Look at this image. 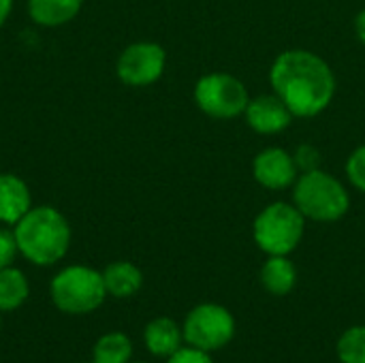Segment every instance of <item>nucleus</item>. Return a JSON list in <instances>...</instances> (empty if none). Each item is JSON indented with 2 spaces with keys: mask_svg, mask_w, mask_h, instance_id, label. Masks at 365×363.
Masks as SVG:
<instances>
[{
  "mask_svg": "<svg viewBox=\"0 0 365 363\" xmlns=\"http://www.w3.org/2000/svg\"><path fill=\"white\" fill-rule=\"evenodd\" d=\"M269 83L284 105L297 118L323 113L336 94V75L331 66L314 51H282L269 71Z\"/></svg>",
  "mask_w": 365,
  "mask_h": 363,
  "instance_id": "obj_1",
  "label": "nucleus"
},
{
  "mask_svg": "<svg viewBox=\"0 0 365 363\" xmlns=\"http://www.w3.org/2000/svg\"><path fill=\"white\" fill-rule=\"evenodd\" d=\"M19 257L36 267L60 263L73 240L68 218L53 205H32L30 212L13 227Z\"/></svg>",
  "mask_w": 365,
  "mask_h": 363,
  "instance_id": "obj_2",
  "label": "nucleus"
},
{
  "mask_svg": "<svg viewBox=\"0 0 365 363\" xmlns=\"http://www.w3.org/2000/svg\"><path fill=\"white\" fill-rule=\"evenodd\" d=\"M293 203L310 220L336 223L349 212L351 197L340 180L317 169L299 173L293 184Z\"/></svg>",
  "mask_w": 365,
  "mask_h": 363,
  "instance_id": "obj_3",
  "label": "nucleus"
},
{
  "mask_svg": "<svg viewBox=\"0 0 365 363\" xmlns=\"http://www.w3.org/2000/svg\"><path fill=\"white\" fill-rule=\"evenodd\" d=\"M49 295L53 306L64 315H90L107 297L103 272L90 265H66L51 278Z\"/></svg>",
  "mask_w": 365,
  "mask_h": 363,
  "instance_id": "obj_4",
  "label": "nucleus"
},
{
  "mask_svg": "<svg viewBox=\"0 0 365 363\" xmlns=\"http://www.w3.org/2000/svg\"><path fill=\"white\" fill-rule=\"evenodd\" d=\"M306 229V216L295 208V203L276 201L263 208L252 225V235L257 246L265 255L289 257L302 242Z\"/></svg>",
  "mask_w": 365,
  "mask_h": 363,
  "instance_id": "obj_5",
  "label": "nucleus"
},
{
  "mask_svg": "<svg viewBox=\"0 0 365 363\" xmlns=\"http://www.w3.org/2000/svg\"><path fill=\"white\" fill-rule=\"evenodd\" d=\"M197 107L216 120L237 118L246 111L250 96L246 86L229 73H207L195 86Z\"/></svg>",
  "mask_w": 365,
  "mask_h": 363,
  "instance_id": "obj_6",
  "label": "nucleus"
},
{
  "mask_svg": "<svg viewBox=\"0 0 365 363\" xmlns=\"http://www.w3.org/2000/svg\"><path fill=\"white\" fill-rule=\"evenodd\" d=\"M182 334L188 347L201 349L205 353L225 349L235 336V319L220 304H199L195 306L182 325Z\"/></svg>",
  "mask_w": 365,
  "mask_h": 363,
  "instance_id": "obj_7",
  "label": "nucleus"
},
{
  "mask_svg": "<svg viewBox=\"0 0 365 363\" xmlns=\"http://www.w3.org/2000/svg\"><path fill=\"white\" fill-rule=\"evenodd\" d=\"M167 66V51L152 41H137L122 49L115 60V75L124 86L148 88L156 83Z\"/></svg>",
  "mask_w": 365,
  "mask_h": 363,
  "instance_id": "obj_8",
  "label": "nucleus"
},
{
  "mask_svg": "<svg viewBox=\"0 0 365 363\" xmlns=\"http://www.w3.org/2000/svg\"><path fill=\"white\" fill-rule=\"evenodd\" d=\"M297 165L293 160V154H289L282 148H267L259 152L252 160V175L255 180L269 188V190H282L295 184L297 180Z\"/></svg>",
  "mask_w": 365,
  "mask_h": 363,
  "instance_id": "obj_9",
  "label": "nucleus"
},
{
  "mask_svg": "<svg viewBox=\"0 0 365 363\" xmlns=\"http://www.w3.org/2000/svg\"><path fill=\"white\" fill-rule=\"evenodd\" d=\"M244 116H246L248 126L259 135L282 133L284 128H289V124L295 118L278 94H265V96L250 98Z\"/></svg>",
  "mask_w": 365,
  "mask_h": 363,
  "instance_id": "obj_10",
  "label": "nucleus"
},
{
  "mask_svg": "<svg viewBox=\"0 0 365 363\" xmlns=\"http://www.w3.org/2000/svg\"><path fill=\"white\" fill-rule=\"evenodd\" d=\"M32 208V190L24 178L2 171L0 173V225L15 227Z\"/></svg>",
  "mask_w": 365,
  "mask_h": 363,
  "instance_id": "obj_11",
  "label": "nucleus"
},
{
  "mask_svg": "<svg viewBox=\"0 0 365 363\" xmlns=\"http://www.w3.org/2000/svg\"><path fill=\"white\" fill-rule=\"evenodd\" d=\"M86 0H26L28 17L41 28H60L71 24Z\"/></svg>",
  "mask_w": 365,
  "mask_h": 363,
  "instance_id": "obj_12",
  "label": "nucleus"
},
{
  "mask_svg": "<svg viewBox=\"0 0 365 363\" xmlns=\"http://www.w3.org/2000/svg\"><path fill=\"white\" fill-rule=\"evenodd\" d=\"M143 342H145V349L154 357L169 359L175 351L182 349L184 334H182V327L173 319L158 317V319H154V321H150L145 325V329H143Z\"/></svg>",
  "mask_w": 365,
  "mask_h": 363,
  "instance_id": "obj_13",
  "label": "nucleus"
},
{
  "mask_svg": "<svg viewBox=\"0 0 365 363\" xmlns=\"http://www.w3.org/2000/svg\"><path fill=\"white\" fill-rule=\"evenodd\" d=\"M103 282H105L107 295L126 300L139 293V289L143 287V274L130 261H113L103 270Z\"/></svg>",
  "mask_w": 365,
  "mask_h": 363,
  "instance_id": "obj_14",
  "label": "nucleus"
},
{
  "mask_svg": "<svg viewBox=\"0 0 365 363\" xmlns=\"http://www.w3.org/2000/svg\"><path fill=\"white\" fill-rule=\"evenodd\" d=\"M259 280H261V285H263V289L267 293H272L276 297H282V295H289L295 289L297 270H295V265H293V261L289 257L272 255L263 263Z\"/></svg>",
  "mask_w": 365,
  "mask_h": 363,
  "instance_id": "obj_15",
  "label": "nucleus"
},
{
  "mask_svg": "<svg viewBox=\"0 0 365 363\" xmlns=\"http://www.w3.org/2000/svg\"><path fill=\"white\" fill-rule=\"evenodd\" d=\"M30 297V282L15 265L0 270V312H13L21 308Z\"/></svg>",
  "mask_w": 365,
  "mask_h": 363,
  "instance_id": "obj_16",
  "label": "nucleus"
},
{
  "mask_svg": "<svg viewBox=\"0 0 365 363\" xmlns=\"http://www.w3.org/2000/svg\"><path fill=\"white\" fill-rule=\"evenodd\" d=\"M133 357V342L122 332H109L101 336L92 349L94 363H130Z\"/></svg>",
  "mask_w": 365,
  "mask_h": 363,
  "instance_id": "obj_17",
  "label": "nucleus"
},
{
  "mask_svg": "<svg viewBox=\"0 0 365 363\" xmlns=\"http://www.w3.org/2000/svg\"><path fill=\"white\" fill-rule=\"evenodd\" d=\"M338 357L342 363H365V325L351 327L340 336Z\"/></svg>",
  "mask_w": 365,
  "mask_h": 363,
  "instance_id": "obj_18",
  "label": "nucleus"
},
{
  "mask_svg": "<svg viewBox=\"0 0 365 363\" xmlns=\"http://www.w3.org/2000/svg\"><path fill=\"white\" fill-rule=\"evenodd\" d=\"M346 175L351 184L365 193V145H359L346 160Z\"/></svg>",
  "mask_w": 365,
  "mask_h": 363,
  "instance_id": "obj_19",
  "label": "nucleus"
},
{
  "mask_svg": "<svg viewBox=\"0 0 365 363\" xmlns=\"http://www.w3.org/2000/svg\"><path fill=\"white\" fill-rule=\"evenodd\" d=\"M293 160H295L299 173H308V171L321 169V152H319V148H314L310 143L297 145V150L293 154Z\"/></svg>",
  "mask_w": 365,
  "mask_h": 363,
  "instance_id": "obj_20",
  "label": "nucleus"
},
{
  "mask_svg": "<svg viewBox=\"0 0 365 363\" xmlns=\"http://www.w3.org/2000/svg\"><path fill=\"white\" fill-rule=\"evenodd\" d=\"M19 257V248L15 242V233L13 227H0V270L11 267L15 263V259Z\"/></svg>",
  "mask_w": 365,
  "mask_h": 363,
  "instance_id": "obj_21",
  "label": "nucleus"
},
{
  "mask_svg": "<svg viewBox=\"0 0 365 363\" xmlns=\"http://www.w3.org/2000/svg\"><path fill=\"white\" fill-rule=\"evenodd\" d=\"M167 363H214L212 355L201 351V349H195V347H182L180 351H175Z\"/></svg>",
  "mask_w": 365,
  "mask_h": 363,
  "instance_id": "obj_22",
  "label": "nucleus"
},
{
  "mask_svg": "<svg viewBox=\"0 0 365 363\" xmlns=\"http://www.w3.org/2000/svg\"><path fill=\"white\" fill-rule=\"evenodd\" d=\"M13 13V0H0V28L9 21Z\"/></svg>",
  "mask_w": 365,
  "mask_h": 363,
  "instance_id": "obj_23",
  "label": "nucleus"
},
{
  "mask_svg": "<svg viewBox=\"0 0 365 363\" xmlns=\"http://www.w3.org/2000/svg\"><path fill=\"white\" fill-rule=\"evenodd\" d=\"M355 32H357V39L365 45V9L359 11L357 17H355Z\"/></svg>",
  "mask_w": 365,
  "mask_h": 363,
  "instance_id": "obj_24",
  "label": "nucleus"
},
{
  "mask_svg": "<svg viewBox=\"0 0 365 363\" xmlns=\"http://www.w3.org/2000/svg\"><path fill=\"white\" fill-rule=\"evenodd\" d=\"M135 363H145V362H135Z\"/></svg>",
  "mask_w": 365,
  "mask_h": 363,
  "instance_id": "obj_25",
  "label": "nucleus"
},
{
  "mask_svg": "<svg viewBox=\"0 0 365 363\" xmlns=\"http://www.w3.org/2000/svg\"><path fill=\"white\" fill-rule=\"evenodd\" d=\"M0 327H2V323H0Z\"/></svg>",
  "mask_w": 365,
  "mask_h": 363,
  "instance_id": "obj_26",
  "label": "nucleus"
},
{
  "mask_svg": "<svg viewBox=\"0 0 365 363\" xmlns=\"http://www.w3.org/2000/svg\"><path fill=\"white\" fill-rule=\"evenodd\" d=\"M92 363H94V362H92Z\"/></svg>",
  "mask_w": 365,
  "mask_h": 363,
  "instance_id": "obj_27",
  "label": "nucleus"
}]
</instances>
